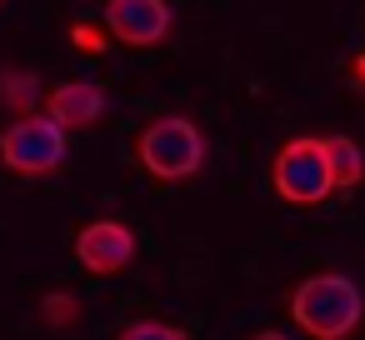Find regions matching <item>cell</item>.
Returning <instances> with one entry per match:
<instances>
[{"label": "cell", "instance_id": "3957f363", "mask_svg": "<svg viewBox=\"0 0 365 340\" xmlns=\"http://www.w3.org/2000/svg\"><path fill=\"white\" fill-rule=\"evenodd\" d=\"M275 190L290 200V205H320L330 190H335V175H330V155H325V140H290L280 145L275 155Z\"/></svg>", "mask_w": 365, "mask_h": 340}, {"label": "cell", "instance_id": "277c9868", "mask_svg": "<svg viewBox=\"0 0 365 340\" xmlns=\"http://www.w3.org/2000/svg\"><path fill=\"white\" fill-rule=\"evenodd\" d=\"M0 160L16 175H51L66 160V130L51 115H21L0 135Z\"/></svg>", "mask_w": 365, "mask_h": 340}, {"label": "cell", "instance_id": "6da1fadb", "mask_svg": "<svg viewBox=\"0 0 365 340\" xmlns=\"http://www.w3.org/2000/svg\"><path fill=\"white\" fill-rule=\"evenodd\" d=\"M290 315L310 340H350L365 315V300H360V285L345 275H310L295 285Z\"/></svg>", "mask_w": 365, "mask_h": 340}, {"label": "cell", "instance_id": "30bf717a", "mask_svg": "<svg viewBox=\"0 0 365 340\" xmlns=\"http://www.w3.org/2000/svg\"><path fill=\"white\" fill-rule=\"evenodd\" d=\"M81 315V300L76 295H66V290H51L46 295V320L51 325H66V320H76Z\"/></svg>", "mask_w": 365, "mask_h": 340}, {"label": "cell", "instance_id": "8992f818", "mask_svg": "<svg viewBox=\"0 0 365 340\" xmlns=\"http://www.w3.org/2000/svg\"><path fill=\"white\" fill-rule=\"evenodd\" d=\"M106 26L125 46H160L170 36V6L165 0H106Z\"/></svg>", "mask_w": 365, "mask_h": 340}, {"label": "cell", "instance_id": "ba28073f", "mask_svg": "<svg viewBox=\"0 0 365 340\" xmlns=\"http://www.w3.org/2000/svg\"><path fill=\"white\" fill-rule=\"evenodd\" d=\"M325 155H330V175H335V190H350L360 185L365 175V155L350 135H325Z\"/></svg>", "mask_w": 365, "mask_h": 340}, {"label": "cell", "instance_id": "4fadbf2b", "mask_svg": "<svg viewBox=\"0 0 365 340\" xmlns=\"http://www.w3.org/2000/svg\"><path fill=\"white\" fill-rule=\"evenodd\" d=\"M250 340H290V335H280V330H260V335H250Z\"/></svg>", "mask_w": 365, "mask_h": 340}, {"label": "cell", "instance_id": "7c38bea8", "mask_svg": "<svg viewBox=\"0 0 365 340\" xmlns=\"http://www.w3.org/2000/svg\"><path fill=\"white\" fill-rule=\"evenodd\" d=\"M350 86H355V91H365V51H360V56H350Z\"/></svg>", "mask_w": 365, "mask_h": 340}, {"label": "cell", "instance_id": "52a82bcc", "mask_svg": "<svg viewBox=\"0 0 365 340\" xmlns=\"http://www.w3.org/2000/svg\"><path fill=\"white\" fill-rule=\"evenodd\" d=\"M46 105H51V120H56L61 130H81V125H91V120H101L106 96H101V86H91V81H71V86H56Z\"/></svg>", "mask_w": 365, "mask_h": 340}, {"label": "cell", "instance_id": "8fae6325", "mask_svg": "<svg viewBox=\"0 0 365 340\" xmlns=\"http://www.w3.org/2000/svg\"><path fill=\"white\" fill-rule=\"evenodd\" d=\"M71 41H76L81 51H101V46H106V41H101V31H91V26H76V31H71Z\"/></svg>", "mask_w": 365, "mask_h": 340}, {"label": "cell", "instance_id": "5b68a950", "mask_svg": "<svg viewBox=\"0 0 365 340\" xmlns=\"http://www.w3.org/2000/svg\"><path fill=\"white\" fill-rule=\"evenodd\" d=\"M130 255H135V230L120 220H91L76 235V260L91 275H115L130 265Z\"/></svg>", "mask_w": 365, "mask_h": 340}, {"label": "cell", "instance_id": "9c48e42d", "mask_svg": "<svg viewBox=\"0 0 365 340\" xmlns=\"http://www.w3.org/2000/svg\"><path fill=\"white\" fill-rule=\"evenodd\" d=\"M120 340H185V330L160 325V320H135V325H125V330H120Z\"/></svg>", "mask_w": 365, "mask_h": 340}, {"label": "cell", "instance_id": "7a4b0ae2", "mask_svg": "<svg viewBox=\"0 0 365 340\" xmlns=\"http://www.w3.org/2000/svg\"><path fill=\"white\" fill-rule=\"evenodd\" d=\"M135 155H140V165H145L155 180L175 185V180H190V175L200 170V160H205V135H200L190 120H180V115H160V120H150V125L140 130Z\"/></svg>", "mask_w": 365, "mask_h": 340}]
</instances>
